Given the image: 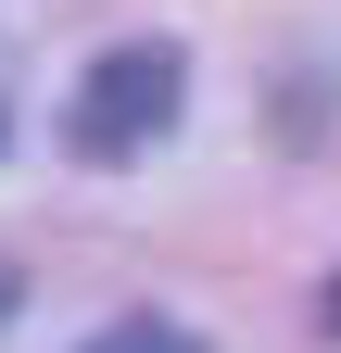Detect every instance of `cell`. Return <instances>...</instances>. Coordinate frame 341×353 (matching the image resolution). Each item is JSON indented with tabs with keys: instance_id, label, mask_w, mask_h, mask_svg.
Here are the masks:
<instances>
[{
	"instance_id": "obj_1",
	"label": "cell",
	"mask_w": 341,
	"mask_h": 353,
	"mask_svg": "<svg viewBox=\"0 0 341 353\" xmlns=\"http://www.w3.org/2000/svg\"><path fill=\"white\" fill-rule=\"evenodd\" d=\"M64 114H76L64 139L89 164H139V152L177 139V114H190V51H177V38H114V51L76 76Z\"/></svg>"
},
{
	"instance_id": "obj_2",
	"label": "cell",
	"mask_w": 341,
	"mask_h": 353,
	"mask_svg": "<svg viewBox=\"0 0 341 353\" xmlns=\"http://www.w3.org/2000/svg\"><path fill=\"white\" fill-rule=\"evenodd\" d=\"M89 353H202V341H190L177 316H114V328H101Z\"/></svg>"
},
{
	"instance_id": "obj_3",
	"label": "cell",
	"mask_w": 341,
	"mask_h": 353,
	"mask_svg": "<svg viewBox=\"0 0 341 353\" xmlns=\"http://www.w3.org/2000/svg\"><path fill=\"white\" fill-rule=\"evenodd\" d=\"M329 328H341V278H329Z\"/></svg>"
}]
</instances>
